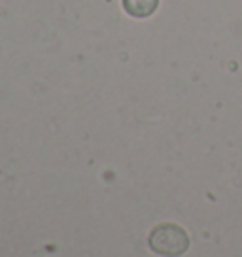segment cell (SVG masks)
Listing matches in <instances>:
<instances>
[{"instance_id":"1","label":"cell","mask_w":242,"mask_h":257,"mask_svg":"<svg viewBox=\"0 0 242 257\" xmlns=\"http://www.w3.org/2000/svg\"><path fill=\"white\" fill-rule=\"evenodd\" d=\"M150 248L157 255L180 257L189 248V234L176 223H159L150 233Z\"/></svg>"},{"instance_id":"2","label":"cell","mask_w":242,"mask_h":257,"mask_svg":"<svg viewBox=\"0 0 242 257\" xmlns=\"http://www.w3.org/2000/svg\"><path fill=\"white\" fill-rule=\"evenodd\" d=\"M123 6L133 17H148L157 10L159 0H123Z\"/></svg>"}]
</instances>
